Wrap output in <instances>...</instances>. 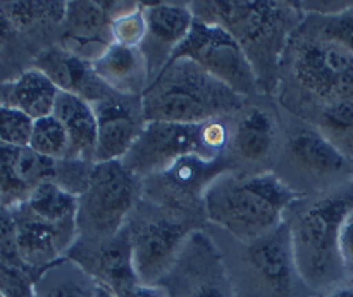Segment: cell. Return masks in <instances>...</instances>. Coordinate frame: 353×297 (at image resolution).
Listing matches in <instances>:
<instances>
[{
  "label": "cell",
  "instance_id": "6da1fadb",
  "mask_svg": "<svg viewBox=\"0 0 353 297\" xmlns=\"http://www.w3.org/2000/svg\"><path fill=\"white\" fill-rule=\"evenodd\" d=\"M196 19L226 28L247 54L261 90L271 92L290 40L305 19L293 2H192Z\"/></svg>",
  "mask_w": 353,
  "mask_h": 297
},
{
  "label": "cell",
  "instance_id": "7a4b0ae2",
  "mask_svg": "<svg viewBox=\"0 0 353 297\" xmlns=\"http://www.w3.org/2000/svg\"><path fill=\"white\" fill-rule=\"evenodd\" d=\"M299 193L274 173L248 176H217L202 197L212 223L250 244L285 223V213Z\"/></svg>",
  "mask_w": 353,
  "mask_h": 297
},
{
  "label": "cell",
  "instance_id": "3957f363",
  "mask_svg": "<svg viewBox=\"0 0 353 297\" xmlns=\"http://www.w3.org/2000/svg\"><path fill=\"white\" fill-rule=\"evenodd\" d=\"M353 209V185L336 186L314 200L290 224L296 275L321 296L347 283L340 259V228Z\"/></svg>",
  "mask_w": 353,
  "mask_h": 297
},
{
  "label": "cell",
  "instance_id": "277c9868",
  "mask_svg": "<svg viewBox=\"0 0 353 297\" xmlns=\"http://www.w3.org/2000/svg\"><path fill=\"white\" fill-rule=\"evenodd\" d=\"M145 121L199 124L241 107V97L186 59L169 61L141 95Z\"/></svg>",
  "mask_w": 353,
  "mask_h": 297
},
{
  "label": "cell",
  "instance_id": "5b68a950",
  "mask_svg": "<svg viewBox=\"0 0 353 297\" xmlns=\"http://www.w3.org/2000/svg\"><path fill=\"white\" fill-rule=\"evenodd\" d=\"M141 182L123 161L92 164L85 189L78 195V233L81 240L99 242L126 228Z\"/></svg>",
  "mask_w": 353,
  "mask_h": 297
},
{
  "label": "cell",
  "instance_id": "8992f818",
  "mask_svg": "<svg viewBox=\"0 0 353 297\" xmlns=\"http://www.w3.org/2000/svg\"><path fill=\"white\" fill-rule=\"evenodd\" d=\"M295 82L321 104L353 99V54L300 24L286 54Z\"/></svg>",
  "mask_w": 353,
  "mask_h": 297
},
{
  "label": "cell",
  "instance_id": "52a82bcc",
  "mask_svg": "<svg viewBox=\"0 0 353 297\" xmlns=\"http://www.w3.org/2000/svg\"><path fill=\"white\" fill-rule=\"evenodd\" d=\"M186 59L209 73L236 95L252 97L261 92L257 75L236 38L217 23L196 19L188 37L169 61Z\"/></svg>",
  "mask_w": 353,
  "mask_h": 297
},
{
  "label": "cell",
  "instance_id": "ba28073f",
  "mask_svg": "<svg viewBox=\"0 0 353 297\" xmlns=\"http://www.w3.org/2000/svg\"><path fill=\"white\" fill-rule=\"evenodd\" d=\"M186 155L205 159L200 145L199 124L147 121L140 137L123 159V164L138 178H143L165 171Z\"/></svg>",
  "mask_w": 353,
  "mask_h": 297
},
{
  "label": "cell",
  "instance_id": "9c48e42d",
  "mask_svg": "<svg viewBox=\"0 0 353 297\" xmlns=\"http://www.w3.org/2000/svg\"><path fill=\"white\" fill-rule=\"evenodd\" d=\"M133 265L140 283L159 285L172 269L190 235L185 221L155 218L130 230Z\"/></svg>",
  "mask_w": 353,
  "mask_h": 297
},
{
  "label": "cell",
  "instance_id": "30bf717a",
  "mask_svg": "<svg viewBox=\"0 0 353 297\" xmlns=\"http://www.w3.org/2000/svg\"><path fill=\"white\" fill-rule=\"evenodd\" d=\"M65 258L76 262L114 297H121L131 287L140 283L134 271L131 235L128 228L105 240H76Z\"/></svg>",
  "mask_w": 353,
  "mask_h": 297
},
{
  "label": "cell",
  "instance_id": "8fae6325",
  "mask_svg": "<svg viewBox=\"0 0 353 297\" xmlns=\"http://www.w3.org/2000/svg\"><path fill=\"white\" fill-rule=\"evenodd\" d=\"M92 106L97 116L95 162L123 161L147 123L141 97L110 92Z\"/></svg>",
  "mask_w": 353,
  "mask_h": 297
},
{
  "label": "cell",
  "instance_id": "7c38bea8",
  "mask_svg": "<svg viewBox=\"0 0 353 297\" xmlns=\"http://www.w3.org/2000/svg\"><path fill=\"white\" fill-rule=\"evenodd\" d=\"M9 211L16 230L17 256L34 276L62 261L79 238L78 223H47L28 214L21 206Z\"/></svg>",
  "mask_w": 353,
  "mask_h": 297
},
{
  "label": "cell",
  "instance_id": "4fadbf2b",
  "mask_svg": "<svg viewBox=\"0 0 353 297\" xmlns=\"http://www.w3.org/2000/svg\"><path fill=\"white\" fill-rule=\"evenodd\" d=\"M147 17V37L141 50L148 61L150 76L154 78L183 44L195 23L190 3H143Z\"/></svg>",
  "mask_w": 353,
  "mask_h": 297
},
{
  "label": "cell",
  "instance_id": "5bb4252c",
  "mask_svg": "<svg viewBox=\"0 0 353 297\" xmlns=\"http://www.w3.org/2000/svg\"><path fill=\"white\" fill-rule=\"evenodd\" d=\"M59 162L33 148L0 144V204L6 209L21 206L40 183L57 182Z\"/></svg>",
  "mask_w": 353,
  "mask_h": 297
},
{
  "label": "cell",
  "instance_id": "9a60e30c",
  "mask_svg": "<svg viewBox=\"0 0 353 297\" xmlns=\"http://www.w3.org/2000/svg\"><path fill=\"white\" fill-rule=\"evenodd\" d=\"M110 44V16L105 3L90 0L65 3L59 47L83 61L93 62Z\"/></svg>",
  "mask_w": 353,
  "mask_h": 297
},
{
  "label": "cell",
  "instance_id": "2e32d148",
  "mask_svg": "<svg viewBox=\"0 0 353 297\" xmlns=\"http://www.w3.org/2000/svg\"><path fill=\"white\" fill-rule=\"evenodd\" d=\"M33 68L43 73L59 92L78 95L90 104H95L112 92L97 78L92 62L76 57L59 45L38 52Z\"/></svg>",
  "mask_w": 353,
  "mask_h": 297
},
{
  "label": "cell",
  "instance_id": "e0dca14e",
  "mask_svg": "<svg viewBox=\"0 0 353 297\" xmlns=\"http://www.w3.org/2000/svg\"><path fill=\"white\" fill-rule=\"evenodd\" d=\"M247 245V261L255 275L274 292H288L293 273H296L290 224H279L276 230Z\"/></svg>",
  "mask_w": 353,
  "mask_h": 297
},
{
  "label": "cell",
  "instance_id": "ac0fdd59",
  "mask_svg": "<svg viewBox=\"0 0 353 297\" xmlns=\"http://www.w3.org/2000/svg\"><path fill=\"white\" fill-rule=\"evenodd\" d=\"M97 78L112 92L128 97H141L150 83V68L140 47L110 44L92 62Z\"/></svg>",
  "mask_w": 353,
  "mask_h": 297
},
{
  "label": "cell",
  "instance_id": "d6986e66",
  "mask_svg": "<svg viewBox=\"0 0 353 297\" xmlns=\"http://www.w3.org/2000/svg\"><path fill=\"white\" fill-rule=\"evenodd\" d=\"M54 114L69 138L68 161L95 164L97 116L88 100L72 93L59 92Z\"/></svg>",
  "mask_w": 353,
  "mask_h": 297
},
{
  "label": "cell",
  "instance_id": "ffe728a7",
  "mask_svg": "<svg viewBox=\"0 0 353 297\" xmlns=\"http://www.w3.org/2000/svg\"><path fill=\"white\" fill-rule=\"evenodd\" d=\"M57 97V86L34 68L0 83V104L21 111L33 121L50 116Z\"/></svg>",
  "mask_w": 353,
  "mask_h": 297
},
{
  "label": "cell",
  "instance_id": "44dd1931",
  "mask_svg": "<svg viewBox=\"0 0 353 297\" xmlns=\"http://www.w3.org/2000/svg\"><path fill=\"white\" fill-rule=\"evenodd\" d=\"M293 161L316 178H340L352 175V162L345 159L316 126H307L290 138Z\"/></svg>",
  "mask_w": 353,
  "mask_h": 297
},
{
  "label": "cell",
  "instance_id": "7402d4cb",
  "mask_svg": "<svg viewBox=\"0 0 353 297\" xmlns=\"http://www.w3.org/2000/svg\"><path fill=\"white\" fill-rule=\"evenodd\" d=\"M226 171L228 161L224 155L216 161H207L200 155H186L155 176L161 178L164 192L172 193L174 199H190L195 193H202L203 197L207 186Z\"/></svg>",
  "mask_w": 353,
  "mask_h": 297
},
{
  "label": "cell",
  "instance_id": "603a6c76",
  "mask_svg": "<svg viewBox=\"0 0 353 297\" xmlns=\"http://www.w3.org/2000/svg\"><path fill=\"white\" fill-rule=\"evenodd\" d=\"M274 135L276 126L271 114L261 107H252L238 121L230 147L245 161H261L271 152Z\"/></svg>",
  "mask_w": 353,
  "mask_h": 297
},
{
  "label": "cell",
  "instance_id": "cb8c5ba5",
  "mask_svg": "<svg viewBox=\"0 0 353 297\" xmlns=\"http://www.w3.org/2000/svg\"><path fill=\"white\" fill-rule=\"evenodd\" d=\"M31 216L52 224L76 223L78 195L55 180L40 183L26 200L21 204Z\"/></svg>",
  "mask_w": 353,
  "mask_h": 297
},
{
  "label": "cell",
  "instance_id": "d4e9b609",
  "mask_svg": "<svg viewBox=\"0 0 353 297\" xmlns=\"http://www.w3.org/2000/svg\"><path fill=\"white\" fill-rule=\"evenodd\" d=\"M97 282L76 262L64 258L34 280L37 297H95Z\"/></svg>",
  "mask_w": 353,
  "mask_h": 297
},
{
  "label": "cell",
  "instance_id": "484cf974",
  "mask_svg": "<svg viewBox=\"0 0 353 297\" xmlns=\"http://www.w3.org/2000/svg\"><path fill=\"white\" fill-rule=\"evenodd\" d=\"M314 126L345 159L353 161V99L321 104Z\"/></svg>",
  "mask_w": 353,
  "mask_h": 297
},
{
  "label": "cell",
  "instance_id": "4316f807",
  "mask_svg": "<svg viewBox=\"0 0 353 297\" xmlns=\"http://www.w3.org/2000/svg\"><path fill=\"white\" fill-rule=\"evenodd\" d=\"M110 16V38L112 44L124 47H141L147 37V17L143 3L137 2H103Z\"/></svg>",
  "mask_w": 353,
  "mask_h": 297
},
{
  "label": "cell",
  "instance_id": "83f0119b",
  "mask_svg": "<svg viewBox=\"0 0 353 297\" xmlns=\"http://www.w3.org/2000/svg\"><path fill=\"white\" fill-rule=\"evenodd\" d=\"M65 3L68 2H0V16L14 31L43 23L61 26Z\"/></svg>",
  "mask_w": 353,
  "mask_h": 297
},
{
  "label": "cell",
  "instance_id": "f1b7e54d",
  "mask_svg": "<svg viewBox=\"0 0 353 297\" xmlns=\"http://www.w3.org/2000/svg\"><path fill=\"white\" fill-rule=\"evenodd\" d=\"M28 147L55 162L68 161L69 138L61 121L50 114L34 121Z\"/></svg>",
  "mask_w": 353,
  "mask_h": 297
},
{
  "label": "cell",
  "instance_id": "f546056e",
  "mask_svg": "<svg viewBox=\"0 0 353 297\" xmlns=\"http://www.w3.org/2000/svg\"><path fill=\"white\" fill-rule=\"evenodd\" d=\"M303 26L317 37L340 45L353 54V3L331 16H305Z\"/></svg>",
  "mask_w": 353,
  "mask_h": 297
},
{
  "label": "cell",
  "instance_id": "4dcf8cb0",
  "mask_svg": "<svg viewBox=\"0 0 353 297\" xmlns=\"http://www.w3.org/2000/svg\"><path fill=\"white\" fill-rule=\"evenodd\" d=\"M33 123L21 111L0 104V144L12 147H26L30 144Z\"/></svg>",
  "mask_w": 353,
  "mask_h": 297
},
{
  "label": "cell",
  "instance_id": "1f68e13d",
  "mask_svg": "<svg viewBox=\"0 0 353 297\" xmlns=\"http://www.w3.org/2000/svg\"><path fill=\"white\" fill-rule=\"evenodd\" d=\"M199 137L205 159L216 161V159L223 157L226 148H230L233 128L223 117H214V119L199 123Z\"/></svg>",
  "mask_w": 353,
  "mask_h": 297
},
{
  "label": "cell",
  "instance_id": "d6a6232c",
  "mask_svg": "<svg viewBox=\"0 0 353 297\" xmlns=\"http://www.w3.org/2000/svg\"><path fill=\"white\" fill-rule=\"evenodd\" d=\"M37 276L21 266L0 262V294L2 297H37L34 296Z\"/></svg>",
  "mask_w": 353,
  "mask_h": 297
},
{
  "label": "cell",
  "instance_id": "836d02e7",
  "mask_svg": "<svg viewBox=\"0 0 353 297\" xmlns=\"http://www.w3.org/2000/svg\"><path fill=\"white\" fill-rule=\"evenodd\" d=\"M338 249H340L345 278H347V282H353V209L345 216L343 224L340 228Z\"/></svg>",
  "mask_w": 353,
  "mask_h": 297
},
{
  "label": "cell",
  "instance_id": "e575fe53",
  "mask_svg": "<svg viewBox=\"0 0 353 297\" xmlns=\"http://www.w3.org/2000/svg\"><path fill=\"white\" fill-rule=\"evenodd\" d=\"M121 297H169V294L161 285H147V283H137Z\"/></svg>",
  "mask_w": 353,
  "mask_h": 297
},
{
  "label": "cell",
  "instance_id": "d590c367",
  "mask_svg": "<svg viewBox=\"0 0 353 297\" xmlns=\"http://www.w3.org/2000/svg\"><path fill=\"white\" fill-rule=\"evenodd\" d=\"M193 297H230L226 294V290L223 289L221 285L214 282H205L195 290Z\"/></svg>",
  "mask_w": 353,
  "mask_h": 297
},
{
  "label": "cell",
  "instance_id": "8d00e7d4",
  "mask_svg": "<svg viewBox=\"0 0 353 297\" xmlns=\"http://www.w3.org/2000/svg\"><path fill=\"white\" fill-rule=\"evenodd\" d=\"M321 297H353V282L343 283V285L336 287L334 290H331V292L324 294Z\"/></svg>",
  "mask_w": 353,
  "mask_h": 297
},
{
  "label": "cell",
  "instance_id": "74e56055",
  "mask_svg": "<svg viewBox=\"0 0 353 297\" xmlns=\"http://www.w3.org/2000/svg\"><path fill=\"white\" fill-rule=\"evenodd\" d=\"M12 28H10V24L7 23L6 19H3L2 16H0V48L3 47V45L9 41L10 35H12Z\"/></svg>",
  "mask_w": 353,
  "mask_h": 297
},
{
  "label": "cell",
  "instance_id": "f35d334b",
  "mask_svg": "<svg viewBox=\"0 0 353 297\" xmlns=\"http://www.w3.org/2000/svg\"><path fill=\"white\" fill-rule=\"evenodd\" d=\"M97 285H99V283H97ZM95 297H114L112 294L109 292V290L107 289H103V287H97V292H95Z\"/></svg>",
  "mask_w": 353,
  "mask_h": 297
},
{
  "label": "cell",
  "instance_id": "ab89813d",
  "mask_svg": "<svg viewBox=\"0 0 353 297\" xmlns=\"http://www.w3.org/2000/svg\"><path fill=\"white\" fill-rule=\"evenodd\" d=\"M352 176H353V161H352Z\"/></svg>",
  "mask_w": 353,
  "mask_h": 297
},
{
  "label": "cell",
  "instance_id": "60d3db41",
  "mask_svg": "<svg viewBox=\"0 0 353 297\" xmlns=\"http://www.w3.org/2000/svg\"><path fill=\"white\" fill-rule=\"evenodd\" d=\"M0 297H2V294H0Z\"/></svg>",
  "mask_w": 353,
  "mask_h": 297
},
{
  "label": "cell",
  "instance_id": "b9f144b4",
  "mask_svg": "<svg viewBox=\"0 0 353 297\" xmlns=\"http://www.w3.org/2000/svg\"><path fill=\"white\" fill-rule=\"evenodd\" d=\"M0 206H2V204H0Z\"/></svg>",
  "mask_w": 353,
  "mask_h": 297
}]
</instances>
